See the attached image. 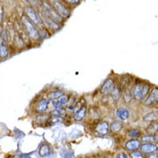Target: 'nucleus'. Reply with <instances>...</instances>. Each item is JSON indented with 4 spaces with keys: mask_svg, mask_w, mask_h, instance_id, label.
I'll return each mask as SVG.
<instances>
[{
    "mask_svg": "<svg viewBox=\"0 0 158 158\" xmlns=\"http://www.w3.org/2000/svg\"><path fill=\"white\" fill-rule=\"evenodd\" d=\"M21 20L23 30H25V32L29 35V37L33 40H38L40 38V32L34 23L26 16H23Z\"/></svg>",
    "mask_w": 158,
    "mask_h": 158,
    "instance_id": "obj_1",
    "label": "nucleus"
},
{
    "mask_svg": "<svg viewBox=\"0 0 158 158\" xmlns=\"http://www.w3.org/2000/svg\"><path fill=\"white\" fill-rule=\"evenodd\" d=\"M149 90H150V85L149 84H144V83H142V82H138L134 86L131 95L137 100L140 101V100H143V99L145 98L147 94L149 93Z\"/></svg>",
    "mask_w": 158,
    "mask_h": 158,
    "instance_id": "obj_2",
    "label": "nucleus"
},
{
    "mask_svg": "<svg viewBox=\"0 0 158 158\" xmlns=\"http://www.w3.org/2000/svg\"><path fill=\"white\" fill-rule=\"evenodd\" d=\"M9 35L6 30H3L0 34V58H6L10 53Z\"/></svg>",
    "mask_w": 158,
    "mask_h": 158,
    "instance_id": "obj_3",
    "label": "nucleus"
},
{
    "mask_svg": "<svg viewBox=\"0 0 158 158\" xmlns=\"http://www.w3.org/2000/svg\"><path fill=\"white\" fill-rule=\"evenodd\" d=\"M24 11H25L26 17H28L30 21L34 23L35 25H36L38 28H40L41 30H43V29H44V25H43V22H42L41 18H40V16L35 11L34 9L32 8V7L28 6V7H25Z\"/></svg>",
    "mask_w": 158,
    "mask_h": 158,
    "instance_id": "obj_4",
    "label": "nucleus"
},
{
    "mask_svg": "<svg viewBox=\"0 0 158 158\" xmlns=\"http://www.w3.org/2000/svg\"><path fill=\"white\" fill-rule=\"evenodd\" d=\"M43 14H45L46 16L50 17L51 19L56 21V23H61L63 21V18L54 10V8L51 6V4H48L47 2H43Z\"/></svg>",
    "mask_w": 158,
    "mask_h": 158,
    "instance_id": "obj_5",
    "label": "nucleus"
},
{
    "mask_svg": "<svg viewBox=\"0 0 158 158\" xmlns=\"http://www.w3.org/2000/svg\"><path fill=\"white\" fill-rule=\"evenodd\" d=\"M50 4H51L52 7L54 8V10H55L56 12L58 13L62 18H67V17H69V16H70V14H71L70 10H69V9L67 8L61 2H60V1L54 0V1H51V2H50Z\"/></svg>",
    "mask_w": 158,
    "mask_h": 158,
    "instance_id": "obj_6",
    "label": "nucleus"
},
{
    "mask_svg": "<svg viewBox=\"0 0 158 158\" xmlns=\"http://www.w3.org/2000/svg\"><path fill=\"white\" fill-rule=\"evenodd\" d=\"M109 130H110V125L106 121H100L95 126V133L101 137L107 135L109 132Z\"/></svg>",
    "mask_w": 158,
    "mask_h": 158,
    "instance_id": "obj_7",
    "label": "nucleus"
},
{
    "mask_svg": "<svg viewBox=\"0 0 158 158\" xmlns=\"http://www.w3.org/2000/svg\"><path fill=\"white\" fill-rule=\"evenodd\" d=\"M41 20L43 22V25L48 26L49 29H51L52 30H58L60 29V25L58 23H56V21H54L53 19H51L50 17H48L46 16L45 14H42V17H40Z\"/></svg>",
    "mask_w": 158,
    "mask_h": 158,
    "instance_id": "obj_8",
    "label": "nucleus"
},
{
    "mask_svg": "<svg viewBox=\"0 0 158 158\" xmlns=\"http://www.w3.org/2000/svg\"><path fill=\"white\" fill-rule=\"evenodd\" d=\"M114 81H112L111 79H107L105 81V82L103 83L102 86H101V89L100 92L103 94H108L111 93V91L113 90V88L115 87L114 86Z\"/></svg>",
    "mask_w": 158,
    "mask_h": 158,
    "instance_id": "obj_9",
    "label": "nucleus"
},
{
    "mask_svg": "<svg viewBox=\"0 0 158 158\" xmlns=\"http://www.w3.org/2000/svg\"><path fill=\"white\" fill-rule=\"evenodd\" d=\"M48 104H49L48 99H47V98H41L35 105V111L39 112V113H43L44 111H46L48 108Z\"/></svg>",
    "mask_w": 158,
    "mask_h": 158,
    "instance_id": "obj_10",
    "label": "nucleus"
},
{
    "mask_svg": "<svg viewBox=\"0 0 158 158\" xmlns=\"http://www.w3.org/2000/svg\"><path fill=\"white\" fill-rule=\"evenodd\" d=\"M158 99V88L156 87L152 90V92L150 93V96L146 98V100L144 101V105L145 106H151L155 103L157 102Z\"/></svg>",
    "mask_w": 158,
    "mask_h": 158,
    "instance_id": "obj_11",
    "label": "nucleus"
},
{
    "mask_svg": "<svg viewBox=\"0 0 158 158\" xmlns=\"http://www.w3.org/2000/svg\"><path fill=\"white\" fill-rule=\"evenodd\" d=\"M141 143L137 139H131L125 143V149L130 151H136L140 148Z\"/></svg>",
    "mask_w": 158,
    "mask_h": 158,
    "instance_id": "obj_12",
    "label": "nucleus"
},
{
    "mask_svg": "<svg viewBox=\"0 0 158 158\" xmlns=\"http://www.w3.org/2000/svg\"><path fill=\"white\" fill-rule=\"evenodd\" d=\"M140 149L142 152L144 154H151L157 150V146L153 143H144L140 145Z\"/></svg>",
    "mask_w": 158,
    "mask_h": 158,
    "instance_id": "obj_13",
    "label": "nucleus"
},
{
    "mask_svg": "<svg viewBox=\"0 0 158 158\" xmlns=\"http://www.w3.org/2000/svg\"><path fill=\"white\" fill-rule=\"evenodd\" d=\"M116 116L119 118L120 120H127L130 117V111L124 108V107H119L116 111Z\"/></svg>",
    "mask_w": 158,
    "mask_h": 158,
    "instance_id": "obj_14",
    "label": "nucleus"
},
{
    "mask_svg": "<svg viewBox=\"0 0 158 158\" xmlns=\"http://www.w3.org/2000/svg\"><path fill=\"white\" fill-rule=\"evenodd\" d=\"M86 111H87V107L86 106H82L81 107H80L79 109H77L75 112H74V115H73V118L74 119L77 120V121H80V120L83 119L84 118L86 115Z\"/></svg>",
    "mask_w": 158,
    "mask_h": 158,
    "instance_id": "obj_15",
    "label": "nucleus"
},
{
    "mask_svg": "<svg viewBox=\"0 0 158 158\" xmlns=\"http://www.w3.org/2000/svg\"><path fill=\"white\" fill-rule=\"evenodd\" d=\"M68 100H69V97L63 95V96H61V97L58 98V99L53 100V101H52V104H53V106L56 107V109H59V108H60L63 105L67 104Z\"/></svg>",
    "mask_w": 158,
    "mask_h": 158,
    "instance_id": "obj_16",
    "label": "nucleus"
},
{
    "mask_svg": "<svg viewBox=\"0 0 158 158\" xmlns=\"http://www.w3.org/2000/svg\"><path fill=\"white\" fill-rule=\"evenodd\" d=\"M123 128V124L121 121H114L110 125V130L112 132H118Z\"/></svg>",
    "mask_w": 158,
    "mask_h": 158,
    "instance_id": "obj_17",
    "label": "nucleus"
},
{
    "mask_svg": "<svg viewBox=\"0 0 158 158\" xmlns=\"http://www.w3.org/2000/svg\"><path fill=\"white\" fill-rule=\"evenodd\" d=\"M50 152H51L50 147L48 144H43L41 146L40 150H39V155L42 156H47L50 154Z\"/></svg>",
    "mask_w": 158,
    "mask_h": 158,
    "instance_id": "obj_18",
    "label": "nucleus"
},
{
    "mask_svg": "<svg viewBox=\"0 0 158 158\" xmlns=\"http://www.w3.org/2000/svg\"><path fill=\"white\" fill-rule=\"evenodd\" d=\"M64 94L63 92L61 91H56V92H51L49 94H48V99H52V100H56V99H58L59 98H60L61 96H63Z\"/></svg>",
    "mask_w": 158,
    "mask_h": 158,
    "instance_id": "obj_19",
    "label": "nucleus"
},
{
    "mask_svg": "<svg viewBox=\"0 0 158 158\" xmlns=\"http://www.w3.org/2000/svg\"><path fill=\"white\" fill-rule=\"evenodd\" d=\"M111 96L112 99L114 100V101H117V100H118L121 97V91L118 87H114L113 90L111 91Z\"/></svg>",
    "mask_w": 158,
    "mask_h": 158,
    "instance_id": "obj_20",
    "label": "nucleus"
},
{
    "mask_svg": "<svg viewBox=\"0 0 158 158\" xmlns=\"http://www.w3.org/2000/svg\"><path fill=\"white\" fill-rule=\"evenodd\" d=\"M143 119L147 122H153L155 120L157 119V113L156 112H150V113H148L144 116Z\"/></svg>",
    "mask_w": 158,
    "mask_h": 158,
    "instance_id": "obj_21",
    "label": "nucleus"
},
{
    "mask_svg": "<svg viewBox=\"0 0 158 158\" xmlns=\"http://www.w3.org/2000/svg\"><path fill=\"white\" fill-rule=\"evenodd\" d=\"M157 123H155V122L151 123V124L148 126V128H147V131L149 133V135H151V134L153 135L155 133L157 132Z\"/></svg>",
    "mask_w": 158,
    "mask_h": 158,
    "instance_id": "obj_22",
    "label": "nucleus"
},
{
    "mask_svg": "<svg viewBox=\"0 0 158 158\" xmlns=\"http://www.w3.org/2000/svg\"><path fill=\"white\" fill-rule=\"evenodd\" d=\"M155 139H156V137L154 135H149V134L142 137V141L144 142L145 143H151L155 142Z\"/></svg>",
    "mask_w": 158,
    "mask_h": 158,
    "instance_id": "obj_23",
    "label": "nucleus"
},
{
    "mask_svg": "<svg viewBox=\"0 0 158 158\" xmlns=\"http://www.w3.org/2000/svg\"><path fill=\"white\" fill-rule=\"evenodd\" d=\"M140 134H141V131H140L138 129H131V130H130V131H128L129 137H139V136H140Z\"/></svg>",
    "mask_w": 158,
    "mask_h": 158,
    "instance_id": "obj_24",
    "label": "nucleus"
},
{
    "mask_svg": "<svg viewBox=\"0 0 158 158\" xmlns=\"http://www.w3.org/2000/svg\"><path fill=\"white\" fill-rule=\"evenodd\" d=\"M131 158H143V155L142 154V152L139 151H133L131 154Z\"/></svg>",
    "mask_w": 158,
    "mask_h": 158,
    "instance_id": "obj_25",
    "label": "nucleus"
},
{
    "mask_svg": "<svg viewBox=\"0 0 158 158\" xmlns=\"http://www.w3.org/2000/svg\"><path fill=\"white\" fill-rule=\"evenodd\" d=\"M131 96H132V95H131V93H130V92H125L124 94V98L126 102H130V101H131Z\"/></svg>",
    "mask_w": 158,
    "mask_h": 158,
    "instance_id": "obj_26",
    "label": "nucleus"
},
{
    "mask_svg": "<svg viewBox=\"0 0 158 158\" xmlns=\"http://www.w3.org/2000/svg\"><path fill=\"white\" fill-rule=\"evenodd\" d=\"M48 118H49V117H48V115L46 116L43 115V116H39V117H37V118H36V119H37L38 122H43V121H44V120L48 119Z\"/></svg>",
    "mask_w": 158,
    "mask_h": 158,
    "instance_id": "obj_27",
    "label": "nucleus"
},
{
    "mask_svg": "<svg viewBox=\"0 0 158 158\" xmlns=\"http://www.w3.org/2000/svg\"><path fill=\"white\" fill-rule=\"evenodd\" d=\"M62 112H64V110H61L60 108H59V109H56L55 111H53V114H55L56 116H59L60 114H62Z\"/></svg>",
    "mask_w": 158,
    "mask_h": 158,
    "instance_id": "obj_28",
    "label": "nucleus"
},
{
    "mask_svg": "<svg viewBox=\"0 0 158 158\" xmlns=\"http://www.w3.org/2000/svg\"><path fill=\"white\" fill-rule=\"evenodd\" d=\"M3 17H4V9H3V6L0 4V24L3 21Z\"/></svg>",
    "mask_w": 158,
    "mask_h": 158,
    "instance_id": "obj_29",
    "label": "nucleus"
},
{
    "mask_svg": "<svg viewBox=\"0 0 158 158\" xmlns=\"http://www.w3.org/2000/svg\"><path fill=\"white\" fill-rule=\"evenodd\" d=\"M116 158H127V156H126V154L121 152V153H118V154L116 156Z\"/></svg>",
    "mask_w": 158,
    "mask_h": 158,
    "instance_id": "obj_30",
    "label": "nucleus"
},
{
    "mask_svg": "<svg viewBox=\"0 0 158 158\" xmlns=\"http://www.w3.org/2000/svg\"><path fill=\"white\" fill-rule=\"evenodd\" d=\"M67 2H68V3H70V4H78V3H80V1H78V0H75V1H71V0H68Z\"/></svg>",
    "mask_w": 158,
    "mask_h": 158,
    "instance_id": "obj_31",
    "label": "nucleus"
},
{
    "mask_svg": "<svg viewBox=\"0 0 158 158\" xmlns=\"http://www.w3.org/2000/svg\"><path fill=\"white\" fill-rule=\"evenodd\" d=\"M149 158H157V154H154V153H153L152 155H150Z\"/></svg>",
    "mask_w": 158,
    "mask_h": 158,
    "instance_id": "obj_32",
    "label": "nucleus"
},
{
    "mask_svg": "<svg viewBox=\"0 0 158 158\" xmlns=\"http://www.w3.org/2000/svg\"><path fill=\"white\" fill-rule=\"evenodd\" d=\"M101 158H107V157H101Z\"/></svg>",
    "mask_w": 158,
    "mask_h": 158,
    "instance_id": "obj_33",
    "label": "nucleus"
},
{
    "mask_svg": "<svg viewBox=\"0 0 158 158\" xmlns=\"http://www.w3.org/2000/svg\"><path fill=\"white\" fill-rule=\"evenodd\" d=\"M0 34H1V31H0Z\"/></svg>",
    "mask_w": 158,
    "mask_h": 158,
    "instance_id": "obj_34",
    "label": "nucleus"
}]
</instances>
